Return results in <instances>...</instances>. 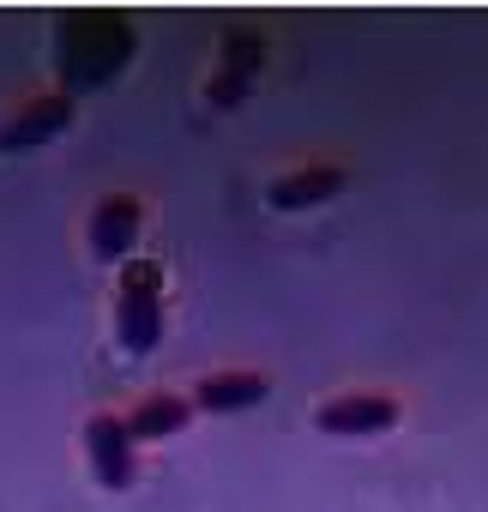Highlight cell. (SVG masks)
Instances as JSON below:
<instances>
[{"label": "cell", "instance_id": "3", "mask_svg": "<svg viewBox=\"0 0 488 512\" xmlns=\"http://www.w3.org/2000/svg\"><path fill=\"white\" fill-rule=\"evenodd\" d=\"M79 440H85V464H91V476L103 488H133V476H139V440L127 434L121 416H109V410L85 416Z\"/></svg>", "mask_w": 488, "mask_h": 512}, {"label": "cell", "instance_id": "4", "mask_svg": "<svg viewBox=\"0 0 488 512\" xmlns=\"http://www.w3.org/2000/svg\"><path fill=\"white\" fill-rule=\"evenodd\" d=\"M404 404L392 392H338V398H320L314 410V428L320 434H386L398 428Z\"/></svg>", "mask_w": 488, "mask_h": 512}, {"label": "cell", "instance_id": "1", "mask_svg": "<svg viewBox=\"0 0 488 512\" xmlns=\"http://www.w3.org/2000/svg\"><path fill=\"white\" fill-rule=\"evenodd\" d=\"M127 55H133V31L109 13L67 19V31H61V61H67L73 85H103L109 73H121Z\"/></svg>", "mask_w": 488, "mask_h": 512}, {"label": "cell", "instance_id": "6", "mask_svg": "<svg viewBox=\"0 0 488 512\" xmlns=\"http://www.w3.org/2000/svg\"><path fill=\"white\" fill-rule=\"evenodd\" d=\"M73 127V103L67 97H31L7 127H0V151H31V145H49L55 133Z\"/></svg>", "mask_w": 488, "mask_h": 512}, {"label": "cell", "instance_id": "2", "mask_svg": "<svg viewBox=\"0 0 488 512\" xmlns=\"http://www.w3.org/2000/svg\"><path fill=\"white\" fill-rule=\"evenodd\" d=\"M115 338L127 356H151L163 344V272L151 260H127L121 266V290H115Z\"/></svg>", "mask_w": 488, "mask_h": 512}, {"label": "cell", "instance_id": "7", "mask_svg": "<svg viewBox=\"0 0 488 512\" xmlns=\"http://www.w3.org/2000/svg\"><path fill=\"white\" fill-rule=\"evenodd\" d=\"M272 380L266 374H248V368H229V374H205L199 392H193V410H211V416H235V410H254L266 404Z\"/></svg>", "mask_w": 488, "mask_h": 512}, {"label": "cell", "instance_id": "8", "mask_svg": "<svg viewBox=\"0 0 488 512\" xmlns=\"http://www.w3.org/2000/svg\"><path fill=\"white\" fill-rule=\"evenodd\" d=\"M332 193H344V169H338V163H314V169L278 175L266 199H272L278 211H314V205H326Z\"/></svg>", "mask_w": 488, "mask_h": 512}, {"label": "cell", "instance_id": "5", "mask_svg": "<svg viewBox=\"0 0 488 512\" xmlns=\"http://www.w3.org/2000/svg\"><path fill=\"white\" fill-rule=\"evenodd\" d=\"M139 223H145V205L133 193H109L97 211H91V253L97 260H127L133 241H139Z\"/></svg>", "mask_w": 488, "mask_h": 512}, {"label": "cell", "instance_id": "9", "mask_svg": "<svg viewBox=\"0 0 488 512\" xmlns=\"http://www.w3.org/2000/svg\"><path fill=\"white\" fill-rule=\"evenodd\" d=\"M254 73H260V37L229 31V37H223V73L211 79V103H217V109L241 103V97H248V85H254Z\"/></svg>", "mask_w": 488, "mask_h": 512}, {"label": "cell", "instance_id": "10", "mask_svg": "<svg viewBox=\"0 0 488 512\" xmlns=\"http://www.w3.org/2000/svg\"><path fill=\"white\" fill-rule=\"evenodd\" d=\"M187 422H193V398H181V392H151V398H139V410L127 416V434L145 446V440L181 434Z\"/></svg>", "mask_w": 488, "mask_h": 512}]
</instances>
